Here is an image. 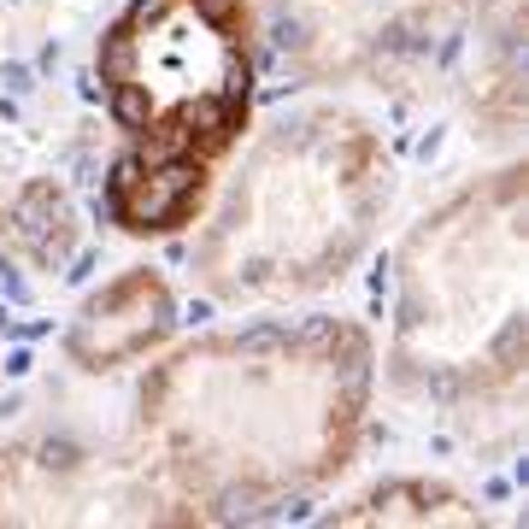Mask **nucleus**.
I'll list each match as a JSON object with an SVG mask.
<instances>
[{
    "label": "nucleus",
    "mask_w": 529,
    "mask_h": 529,
    "mask_svg": "<svg viewBox=\"0 0 529 529\" xmlns=\"http://www.w3.org/2000/svg\"><path fill=\"white\" fill-rule=\"evenodd\" d=\"M371 400L376 342L359 318H259L147 364L135 435L188 518L264 524L353 471L371 435Z\"/></svg>",
    "instance_id": "f257e3e1"
},
{
    "label": "nucleus",
    "mask_w": 529,
    "mask_h": 529,
    "mask_svg": "<svg viewBox=\"0 0 529 529\" xmlns=\"http://www.w3.org/2000/svg\"><path fill=\"white\" fill-rule=\"evenodd\" d=\"M464 0H271V65L294 88L371 83L430 54Z\"/></svg>",
    "instance_id": "39448f33"
},
{
    "label": "nucleus",
    "mask_w": 529,
    "mask_h": 529,
    "mask_svg": "<svg viewBox=\"0 0 529 529\" xmlns=\"http://www.w3.org/2000/svg\"><path fill=\"white\" fill-rule=\"evenodd\" d=\"M0 6H12V0H0Z\"/></svg>",
    "instance_id": "0eeeda50"
},
{
    "label": "nucleus",
    "mask_w": 529,
    "mask_h": 529,
    "mask_svg": "<svg viewBox=\"0 0 529 529\" xmlns=\"http://www.w3.org/2000/svg\"><path fill=\"white\" fill-rule=\"evenodd\" d=\"M330 524H483V512L430 476H388L371 494L330 512Z\"/></svg>",
    "instance_id": "423d86ee"
},
{
    "label": "nucleus",
    "mask_w": 529,
    "mask_h": 529,
    "mask_svg": "<svg viewBox=\"0 0 529 529\" xmlns=\"http://www.w3.org/2000/svg\"><path fill=\"white\" fill-rule=\"evenodd\" d=\"M394 206L383 130L335 100L276 112L200 206L188 276L218 306H283L335 288Z\"/></svg>",
    "instance_id": "7ed1b4c3"
},
{
    "label": "nucleus",
    "mask_w": 529,
    "mask_h": 529,
    "mask_svg": "<svg viewBox=\"0 0 529 529\" xmlns=\"http://www.w3.org/2000/svg\"><path fill=\"white\" fill-rule=\"evenodd\" d=\"M95 83L118 130L106 218L124 235H171L200 218L218 165L254 112L247 0H130L95 47Z\"/></svg>",
    "instance_id": "20e7f679"
},
{
    "label": "nucleus",
    "mask_w": 529,
    "mask_h": 529,
    "mask_svg": "<svg viewBox=\"0 0 529 529\" xmlns=\"http://www.w3.org/2000/svg\"><path fill=\"white\" fill-rule=\"evenodd\" d=\"M383 300V376L447 430L518 435L524 412V171H488L400 235Z\"/></svg>",
    "instance_id": "f03ea898"
}]
</instances>
